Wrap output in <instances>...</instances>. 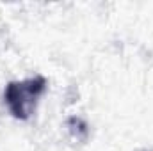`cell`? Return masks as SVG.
<instances>
[{"label":"cell","mask_w":153,"mask_h":151,"mask_svg":"<svg viewBox=\"0 0 153 151\" xmlns=\"http://www.w3.org/2000/svg\"><path fill=\"white\" fill-rule=\"evenodd\" d=\"M66 126H68L70 133L75 137L76 141H85L87 135H89V128H87L85 121L80 119V117H70L66 121Z\"/></svg>","instance_id":"cell-2"},{"label":"cell","mask_w":153,"mask_h":151,"mask_svg":"<svg viewBox=\"0 0 153 151\" xmlns=\"http://www.w3.org/2000/svg\"><path fill=\"white\" fill-rule=\"evenodd\" d=\"M143 151H152V150H143Z\"/></svg>","instance_id":"cell-3"},{"label":"cell","mask_w":153,"mask_h":151,"mask_svg":"<svg viewBox=\"0 0 153 151\" xmlns=\"http://www.w3.org/2000/svg\"><path fill=\"white\" fill-rule=\"evenodd\" d=\"M48 82L43 75H36L25 80H13L4 89V103L9 114L18 121H29L46 93Z\"/></svg>","instance_id":"cell-1"}]
</instances>
